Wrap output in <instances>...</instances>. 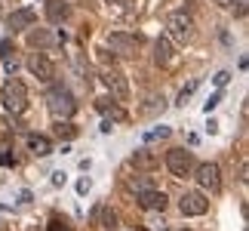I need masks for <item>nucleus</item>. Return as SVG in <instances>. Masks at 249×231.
<instances>
[{
	"label": "nucleus",
	"instance_id": "2eb2a0df",
	"mask_svg": "<svg viewBox=\"0 0 249 231\" xmlns=\"http://www.w3.org/2000/svg\"><path fill=\"white\" fill-rule=\"evenodd\" d=\"M154 59H157V65H163V68H172V65H176V53H172L169 37H160V40H157V53H154Z\"/></svg>",
	"mask_w": 249,
	"mask_h": 231
},
{
	"label": "nucleus",
	"instance_id": "473e14b6",
	"mask_svg": "<svg viewBox=\"0 0 249 231\" xmlns=\"http://www.w3.org/2000/svg\"><path fill=\"white\" fill-rule=\"evenodd\" d=\"M139 231H148V228H139Z\"/></svg>",
	"mask_w": 249,
	"mask_h": 231
},
{
	"label": "nucleus",
	"instance_id": "393cba45",
	"mask_svg": "<svg viewBox=\"0 0 249 231\" xmlns=\"http://www.w3.org/2000/svg\"><path fill=\"white\" fill-rule=\"evenodd\" d=\"M50 231H71V225L65 222V219H53V222H50Z\"/></svg>",
	"mask_w": 249,
	"mask_h": 231
},
{
	"label": "nucleus",
	"instance_id": "c85d7f7f",
	"mask_svg": "<svg viewBox=\"0 0 249 231\" xmlns=\"http://www.w3.org/2000/svg\"><path fill=\"white\" fill-rule=\"evenodd\" d=\"M16 68H18V62H16V59H6V71L16 74Z\"/></svg>",
	"mask_w": 249,
	"mask_h": 231
},
{
	"label": "nucleus",
	"instance_id": "aec40b11",
	"mask_svg": "<svg viewBox=\"0 0 249 231\" xmlns=\"http://www.w3.org/2000/svg\"><path fill=\"white\" fill-rule=\"evenodd\" d=\"M95 108L105 111V114H111V120H120V117H123V111L114 108V105H108V99H99V102H95Z\"/></svg>",
	"mask_w": 249,
	"mask_h": 231
},
{
	"label": "nucleus",
	"instance_id": "f257e3e1",
	"mask_svg": "<svg viewBox=\"0 0 249 231\" xmlns=\"http://www.w3.org/2000/svg\"><path fill=\"white\" fill-rule=\"evenodd\" d=\"M46 108H50L55 120H71L74 111H77V102H74L68 86H53L50 96H46Z\"/></svg>",
	"mask_w": 249,
	"mask_h": 231
},
{
	"label": "nucleus",
	"instance_id": "9d476101",
	"mask_svg": "<svg viewBox=\"0 0 249 231\" xmlns=\"http://www.w3.org/2000/svg\"><path fill=\"white\" fill-rule=\"evenodd\" d=\"M132 167L142 173H154L160 167V154L151 148H139V151H132Z\"/></svg>",
	"mask_w": 249,
	"mask_h": 231
},
{
	"label": "nucleus",
	"instance_id": "6e6552de",
	"mask_svg": "<svg viewBox=\"0 0 249 231\" xmlns=\"http://www.w3.org/2000/svg\"><path fill=\"white\" fill-rule=\"evenodd\" d=\"M108 46H111L117 56H136V53H139V37H136V34L114 31V34H108Z\"/></svg>",
	"mask_w": 249,
	"mask_h": 231
},
{
	"label": "nucleus",
	"instance_id": "cd10ccee",
	"mask_svg": "<svg viewBox=\"0 0 249 231\" xmlns=\"http://www.w3.org/2000/svg\"><path fill=\"white\" fill-rule=\"evenodd\" d=\"M65 179H68V176H65L62 170H55V173H53V185H65Z\"/></svg>",
	"mask_w": 249,
	"mask_h": 231
},
{
	"label": "nucleus",
	"instance_id": "412c9836",
	"mask_svg": "<svg viewBox=\"0 0 249 231\" xmlns=\"http://www.w3.org/2000/svg\"><path fill=\"white\" fill-rule=\"evenodd\" d=\"M197 86H200V80H191V83L185 86V90L178 93V105H181V108H185V105H188V99H191V96L197 93Z\"/></svg>",
	"mask_w": 249,
	"mask_h": 231
},
{
	"label": "nucleus",
	"instance_id": "f3484780",
	"mask_svg": "<svg viewBox=\"0 0 249 231\" xmlns=\"http://www.w3.org/2000/svg\"><path fill=\"white\" fill-rule=\"evenodd\" d=\"M55 136L65 139V142H71L74 136H77V127H74V123H68V120H55Z\"/></svg>",
	"mask_w": 249,
	"mask_h": 231
},
{
	"label": "nucleus",
	"instance_id": "2f4dec72",
	"mask_svg": "<svg viewBox=\"0 0 249 231\" xmlns=\"http://www.w3.org/2000/svg\"><path fill=\"white\" fill-rule=\"evenodd\" d=\"M108 3H120V0H108Z\"/></svg>",
	"mask_w": 249,
	"mask_h": 231
},
{
	"label": "nucleus",
	"instance_id": "ddd939ff",
	"mask_svg": "<svg viewBox=\"0 0 249 231\" xmlns=\"http://www.w3.org/2000/svg\"><path fill=\"white\" fill-rule=\"evenodd\" d=\"M95 225H99L102 231H117L120 222H117V213L108 207V204H102L99 210H95Z\"/></svg>",
	"mask_w": 249,
	"mask_h": 231
},
{
	"label": "nucleus",
	"instance_id": "7c9ffc66",
	"mask_svg": "<svg viewBox=\"0 0 249 231\" xmlns=\"http://www.w3.org/2000/svg\"><path fill=\"white\" fill-rule=\"evenodd\" d=\"M215 3H218V6H231V0H215Z\"/></svg>",
	"mask_w": 249,
	"mask_h": 231
},
{
	"label": "nucleus",
	"instance_id": "b1692460",
	"mask_svg": "<svg viewBox=\"0 0 249 231\" xmlns=\"http://www.w3.org/2000/svg\"><path fill=\"white\" fill-rule=\"evenodd\" d=\"M231 6H234V16H246V9H249V0H231Z\"/></svg>",
	"mask_w": 249,
	"mask_h": 231
},
{
	"label": "nucleus",
	"instance_id": "1a4fd4ad",
	"mask_svg": "<svg viewBox=\"0 0 249 231\" xmlns=\"http://www.w3.org/2000/svg\"><path fill=\"white\" fill-rule=\"evenodd\" d=\"M178 210H181V216H203L209 210V200L200 194V191H188V194H181Z\"/></svg>",
	"mask_w": 249,
	"mask_h": 231
},
{
	"label": "nucleus",
	"instance_id": "f8f14e48",
	"mask_svg": "<svg viewBox=\"0 0 249 231\" xmlns=\"http://www.w3.org/2000/svg\"><path fill=\"white\" fill-rule=\"evenodd\" d=\"M31 25H34V9H28V6L6 16V28H9V31H25V28H31Z\"/></svg>",
	"mask_w": 249,
	"mask_h": 231
},
{
	"label": "nucleus",
	"instance_id": "a211bd4d",
	"mask_svg": "<svg viewBox=\"0 0 249 231\" xmlns=\"http://www.w3.org/2000/svg\"><path fill=\"white\" fill-rule=\"evenodd\" d=\"M28 43H31V46H50L53 37H50V31L37 28V31H28Z\"/></svg>",
	"mask_w": 249,
	"mask_h": 231
},
{
	"label": "nucleus",
	"instance_id": "423d86ee",
	"mask_svg": "<svg viewBox=\"0 0 249 231\" xmlns=\"http://www.w3.org/2000/svg\"><path fill=\"white\" fill-rule=\"evenodd\" d=\"M25 65H28V71H31L40 83H50L55 77V65L50 62V56H43V53H31Z\"/></svg>",
	"mask_w": 249,
	"mask_h": 231
},
{
	"label": "nucleus",
	"instance_id": "c756f323",
	"mask_svg": "<svg viewBox=\"0 0 249 231\" xmlns=\"http://www.w3.org/2000/svg\"><path fill=\"white\" fill-rule=\"evenodd\" d=\"M6 53H9V43H0V59H3Z\"/></svg>",
	"mask_w": 249,
	"mask_h": 231
},
{
	"label": "nucleus",
	"instance_id": "dca6fc26",
	"mask_svg": "<svg viewBox=\"0 0 249 231\" xmlns=\"http://www.w3.org/2000/svg\"><path fill=\"white\" fill-rule=\"evenodd\" d=\"M28 148H31V154H37V157H50L53 142L46 136H40V133H31V136H28Z\"/></svg>",
	"mask_w": 249,
	"mask_h": 231
},
{
	"label": "nucleus",
	"instance_id": "a878e982",
	"mask_svg": "<svg viewBox=\"0 0 249 231\" xmlns=\"http://www.w3.org/2000/svg\"><path fill=\"white\" fill-rule=\"evenodd\" d=\"M213 80H215V86H225L228 80H231V74H228V71H218V74L213 77Z\"/></svg>",
	"mask_w": 249,
	"mask_h": 231
},
{
	"label": "nucleus",
	"instance_id": "7ed1b4c3",
	"mask_svg": "<svg viewBox=\"0 0 249 231\" xmlns=\"http://www.w3.org/2000/svg\"><path fill=\"white\" fill-rule=\"evenodd\" d=\"M166 31H169V40L185 46V43L194 40V19H191L188 13H172L166 19Z\"/></svg>",
	"mask_w": 249,
	"mask_h": 231
},
{
	"label": "nucleus",
	"instance_id": "f03ea898",
	"mask_svg": "<svg viewBox=\"0 0 249 231\" xmlns=\"http://www.w3.org/2000/svg\"><path fill=\"white\" fill-rule=\"evenodd\" d=\"M0 102L9 114H22L28 108V86L22 80H6L0 90Z\"/></svg>",
	"mask_w": 249,
	"mask_h": 231
},
{
	"label": "nucleus",
	"instance_id": "6ab92c4d",
	"mask_svg": "<svg viewBox=\"0 0 249 231\" xmlns=\"http://www.w3.org/2000/svg\"><path fill=\"white\" fill-rule=\"evenodd\" d=\"M169 127H154V130H148L145 133V142H148V145H151V142H163V139H169Z\"/></svg>",
	"mask_w": 249,
	"mask_h": 231
},
{
	"label": "nucleus",
	"instance_id": "72a5a7b5",
	"mask_svg": "<svg viewBox=\"0 0 249 231\" xmlns=\"http://www.w3.org/2000/svg\"><path fill=\"white\" fill-rule=\"evenodd\" d=\"M185 231H188V228H185Z\"/></svg>",
	"mask_w": 249,
	"mask_h": 231
},
{
	"label": "nucleus",
	"instance_id": "4468645a",
	"mask_svg": "<svg viewBox=\"0 0 249 231\" xmlns=\"http://www.w3.org/2000/svg\"><path fill=\"white\" fill-rule=\"evenodd\" d=\"M68 16H71V6L65 3V0H46V19H50L53 25L65 22Z\"/></svg>",
	"mask_w": 249,
	"mask_h": 231
},
{
	"label": "nucleus",
	"instance_id": "20e7f679",
	"mask_svg": "<svg viewBox=\"0 0 249 231\" xmlns=\"http://www.w3.org/2000/svg\"><path fill=\"white\" fill-rule=\"evenodd\" d=\"M166 167H169L172 176L185 179V176L194 173V157H191V151H185V148H172V151H166Z\"/></svg>",
	"mask_w": 249,
	"mask_h": 231
},
{
	"label": "nucleus",
	"instance_id": "9b49d317",
	"mask_svg": "<svg viewBox=\"0 0 249 231\" xmlns=\"http://www.w3.org/2000/svg\"><path fill=\"white\" fill-rule=\"evenodd\" d=\"M139 207L142 210H166V194L163 191H157V188H142L139 191Z\"/></svg>",
	"mask_w": 249,
	"mask_h": 231
},
{
	"label": "nucleus",
	"instance_id": "bb28decb",
	"mask_svg": "<svg viewBox=\"0 0 249 231\" xmlns=\"http://www.w3.org/2000/svg\"><path fill=\"white\" fill-rule=\"evenodd\" d=\"M89 188H92V182H89V179L83 176V179L77 182V191H80V194H86V191H89Z\"/></svg>",
	"mask_w": 249,
	"mask_h": 231
},
{
	"label": "nucleus",
	"instance_id": "4be33fe9",
	"mask_svg": "<svg viewBox=\"0 0 249 231\" xmlns=\"http://www.w3.org/2000/svg\"><path fill=\"white\" fill-rule=\"evenodd\" d=\"M218 102H222V93H213V96H209V99L203 102V111L209 114V111H215L218 108Z\"/></svg>",
	"mask_w": 249,
	"mask_h": 231
},
{
	"label": "nucleus",
	"instance_id": "39448f33",
	"mask_svg": "<svg viewBox=\"0 0 249 231\" xmlns=\"http://www.w3.org/2000/svg\"><path fill=\"white\" fill-rule=\"evenodd\" d=\"M197 182H200V188L209 191V194H218L222 191V170H218V163H200L197 167Z\"/></svg>",
	"mask_w": 249,
	"mask_h": 231
},
{
	"label": "nucleus",
	"instance_id": "0eeeda50",
	"mask_svg": "<svg viewBox=\"0 0 249 231\" xmlns=\"http://www.w3.org/2000/svg\"><path fill=\"white\" fill-rule=\"evenodd\" d=\"M102 80H105V86L111 90V96L117 102H126L129 99V83H126V77H123L117 68H105L102 71Z\"/></svg>",
	"mask_w": 249,
	"mask_h": 231
},
{
	"label": "nucleus",
	"instance_id": "5701e85b",
	"mask_svg": "<svg viewBox=\"0 0 249 231\" xmlns=\"http://www.w3.org/2000/svg\"><path fill=\"white\" fill-rule=\"evenodd\" d=\"M0 163H3V167H16V157L9 154L6 145H0Z\"/></svg>",
	"mask_w": 249,
	"mask_h": 231
}]
</instances>
